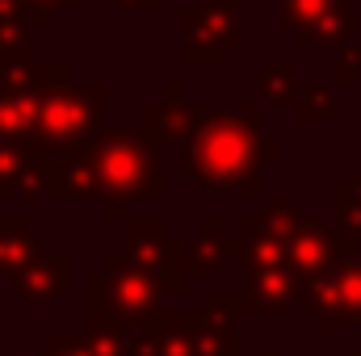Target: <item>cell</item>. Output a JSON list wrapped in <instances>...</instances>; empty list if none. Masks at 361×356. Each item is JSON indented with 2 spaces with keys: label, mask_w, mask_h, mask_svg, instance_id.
<instances>
[{
  "label": "cell",
  "mask_w": 361,
  "mask_h": 356,
  "mask_svg": "<svg viewBox=\"0 0 361 356\" xmlns=\"http://www.w3.org/2000/svg\"><path fill=\"white\" fill-rule=\"evenodd\" d=\"M92 172H97V189L105 184L109 193L122 197H160V164L126 130L105 134V143L92 155Z\"/></svg>",
  "instance_id": "obj_3"
},
{
  "label": "cell",
  "mask_w": 361,
  "mask_h": 356,
  "mask_svg": "<svg viewBox=\"0 0 361 356\" xmlns=\"http://www.w3.org/2000/svg\"><path fill=\"white\" fill-rule=\"evenodd\" d=\"M92 356H126L122 340V323H114L109 314H89V336H85Z\"/></svg>",
  "instance_id": "obj_11"
},
{
  "label": "cell",
  "mask_w": 361,
  "mask_h": 356,
  "mask_svg": "<svg viewBox=\"0 0 361 356\" xmlns=\"http://www.w3.org/2000/svg\"><path fill=\"white\" fill-rule=\"evenodd\" d=\"M336 231L324 222H298L286 239V268L294 276H319L336 265Z\"/></svg>",
  "instance_id": "obj_6"
},
{
  "label": "cell",
  "mask_w": 361,
  "mask_h": 356,
  "mask_svg": "<svg viewBox=\"0 0 361 356\" xmlns=\"http://www.w3.org/2000/svg\"><path fill=\"white\" fill-rule=\"evenodd\" d=\"M89 314H109L114 323H156L160 314V289L156 281L135 265L130 256L109 260L105 276L89 281Z\"/></svg>",
  "instance_id": "obj_2"
},
{
  "label": "cell",
  "mask_w": 361,
  "mask_h": 356,
  "mask_svg": "<svg viewBox=\"0 0 361 356\" xmlns=\"http://www.w3.org/2000/svg\"><path fill=\"white\" fill-rule=\"evenodd\" d=\"M189 177H197L210 193H235L252 197L257 193V130L252 113L244 109H223L214 113L193 151H189Z\"/></svg>",
  "instance_id": "obj_1"
},
{
  "label": "cell",
  "mask_w": 361,
  "mask_h": 356,
  "mask_svg": "<svg viewBox=\"0 0 361 356\" xmlns=\"http://www.w3.org/2000/svg\"><path fill=\"white\" fill-rule=\"evenodd\" d=\"M30 256H38V239H34L30 222H21V218L8 222V218H4V222H0V272L13 276Z\"/></svg>",
  "instance_id": "obj_9"
},
{
  "label": "cell",
  "mask_w": 361,
  "mask_h": 356,
  "mask_svg": "<svg viewBox=\"0 0 361 356\" xmlns=\"http://www.w3.org/2000/svg\"><path fill=\"white\" fill-rule=\"evenodd\" d=\"M38 126V96H4L0 101V134L21 139Z\"/></svg>",
  "instance_id": "obj_10"
},
{
  "label": "cell",
  "mask_w": 361,
  "mask_h": 356,
  "mask_svg": "<svg viewBox=\"0 0 361 356\" xmlns=\"http://www.w3.org/2000/svg\"><path fill=\"white\" fill-rule=\"evenodd\" d=\"M97 109H101V92L89 89V92H63L55 96L47 109H38V134L55 147H68L76 139H85L97 122Z\"/></svg>",
  "instance_id": "obj_5"
},
{
  "label": "cell",
  "mask_w": 361,
  "mask_h": 356,
  "mask_svg": "<svg viewBox=\"0 0 361 356\" xmlns=\"http://www.w3.org/2000/svg\"><path fill=\"white\" fill-rule=\"evenodd\" d=\"M42 356H92L89 344H85V336H68V331H59V336H51V344H47V352Z\"/></svg>",
  "instance_id": "obj_13"
},
{
  "label": "cell",
  "mask_w": 361,
  "mask_h": 356,
  "mask_svg": "<svg viewBox=\"0 0 361 356\" xmlns=\"http://www.w3.org/2000/svg\"><path fill=\"white\" fill-rule=\"evenodd\" d=\"M357 356H361V340H357Z\"/></svg>",
  "instance_id": "obj_14"
},
{
  "label": "cell",
  "mask_w": 361,
  "mask_h": 356,
  "mask_svg": "<svg viewBox=\"0 0 361 356\" xmlns=\"http://www.w3.org/2000/svg\"><path fill=\"white\" fill-rule=\"evenodd\" d=\"M13 285L34 302V306H47L51 298H59L68 289V260L63 256H30L25 265L13 272Z\"/></svg>",
  "instance_id": "obj_7"
},
{
  "label": "cell",
  "mask_w": 361,
  "mask_h": 356,
  "mask_svg": "<svg viewBox=\"0 0 361 356\" xmlns=\"http://www.w3.org/2000/svg\"><path fill=\"white\" fill-rule=\"evenodd\" d=\"M185 265H189V272H219V265H223L219 222H214V227H206L197 239H189V248H185Z\"/></svg>",
  "instance_id": "obj_12"
},
{
  "label": "cell",
  "mask_w": 361,
  "mask_h": 356,
  "mask_svg": "<svg viewBox=\"0 0 361 356\" xmlns=\"http://www.w3.org/2000/svg\"><path fill=\"white\" fill-rule=\"evenodd\" d=\"M298 302L319 319L324 331H336L345 323H361V265H336L319 276H307L298 285Z\"/></svg>",
  "instance_id": "obj_4"
},
{
  "label": "cell",
  "mask_w": 361,
  "mask_h": 356,
  "mask_svg": "<svg viewBox=\"0 0 361 356\" xmlns=\"http://www.w3.org/2000/svg\"><path fill=\"white\" fill-rule=\"evenodd\" d=\"M298 276L290 268H265V272H248V293L240 298L244 310H286L298 298Z\"/></svg>",
  "instance_id": "obj_8"
}]
</instances>
